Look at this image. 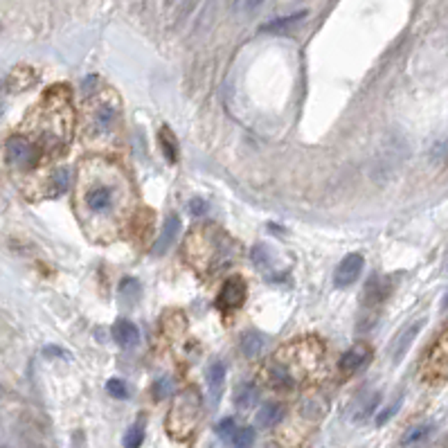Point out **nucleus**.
<instances>
[{
	"label": "nucleus",
	"mask_w": 448,
	"mask_h": 448,
	"mask_svg": "<svg viewBox=\"0 0 448 448\" xmlns=\"http://www.w3.org/2000/svg\"><path fill=\"white\" fill-rule=\"evenodd\" d=\"M169 390H171V383L167 378H160L158 383H156V399H163L165 394H169Z\"/></svg>",
	"instance_id": "obj_29"
},
{
	"label": "nucleus",
	"mask_w": 448,
	"mask_h": 448,
	"mask_svg": "<svg viewBox=\"0 0 448 448\" xmlns=\"http://www.w3.org/2000/svg\"><path fill=\"white\" fill-rule=\"evenodd\" d=\"M189 207H192V214H194V216H201V214L207 212V203L198 201V198H196V201H194L192 205H189Z\"/></svg>",
	"instance_id": "obj_30"
},
{
	"label": "nucleus",
	"mask_w": 448,
	"mask_h": 448,
	"mask_svg": "<svg viewBox=\"0 0 448 448\" xmlns=\"http://www.w3.org/2000/svg\"><path fill=\"white\" fill-rule=\"evenodd\" d=\"M381 401V394L378 392H371V394H365V397H360V401L354 410V419L356 422H365V419L374 413V408L378 406Z\"/></svg>",
	"instance_id": "obj_19"
},
{
	"label": "nucleus",
	"mask_w": 448,
	"mask_h": 448,
	"mask_svg": "<svg viewBox=\"0 0 448 448\" xmlns=\"http://www.w3.org/2000/svg\"><path fill=\"white\" fill-rule=\"evenodd\" d=\"M234 403L239 408H253L257 403V387L253 383L241 385L234 394Z\"/></svg>",
	"instance_id": "obj_20"
},
{
	"label": "nucleus",
	"mask_w": 448,
	"mask_h": 448,
	"mask_svg": "<svg viewBox=\"0 0 448 448\" xmlns=\"http://www.w3.org/2000/svg\"><path fill=\"white\" fill-rule=\"evenodd\" d=\"M120 295H122V298H127V295H129V304H131L133 300L140 298V284L136 280H124L122 286H120Z\"/></svg>",
	"instance_id": "obj_26"
},
{
	"label": "nucleus",
	"mask_w": 448,
	"mask_h": 448,
	"mask_svg": "<svg viewBox=\"0 0 448 448\" xmlns=\"http://www.w3.org/2000/svg\"><path fill=\"white\" fill-rule=\"evenodd\" d=\"M160 145H163V154H165V158L169 160L171 165H174L176 160H178V142H176L174 133H171V129H169V127H163V129H160Z\"/></svg>",
	"instance_id": "obj_18"
},
{
	"label": "nucleus",
	"mask_w": 448,
	"mask_h": 448,
	"mask_svg": "<svg viewBox=\"0 0 448 448\" xmlns=\"http://www.w3.org/2000/svg\"><path fill=\"white\" fill-rule=\"evenodd\" d=\"M230 442H232V448H253L255 431H253V428H241V431L234 433V437Z\"/></svg>",
	"instance_id": "obj_23"
},
{
	"label": "nucleus",
	"mask_w": 448,
	"mask_h": 448,
	"mask_svg": "<svg viewBox=\"0 0 448 448\" xmlns=\"http://www.w3.org/2000/svg\"><path fill=\"white\" fill-rule=\"evenodd\" d=\"M178 234H180V221H178V216L171 214V216L165 218V227H163V232H160L158 241H156V246H154V255L167 253L169 248H171V243L176 241Z\"/></svg>",
	"instance_id": "obj_12"
},
{
	"label": "nucleus",
	"mask_w": 448,
	"mask_h": 448,
	"mask_svg": "<svg viewBox=\"0 0 448 448\" xmlns=\"http://www.w3.org/2000/svg\"><path fill=\"white\" fill-rule=\"evenodd\" d=\"M369 356H371V354H369L367 345H354L349 351H345V356L340 358V363H338L340 374H342V376L356 374L358 369H363V367L367 365Z\"/></svg>",
	"instance_id": "obj_10"
},
{
	"label": "nucleus",
	"mask_w": 448,
	"mask_h": 448,
	"mask_svg": "<svg viewBox=\"0 0 448 448\" xmlns=\"http://www.w3.org/2000/svg\"><path fill=\"white\" fill-rule=\"evenodd\" d=\"M189 264L198 271H214L234 259L237 248L227 237L216 227H196L185 243Z\"/></svg>",
	"instance_id": "obj_5"
},
{
	"label": "nucleus",
	"mask_w": 448,
	"mask_h": 448,
	"mask_svg": "<svg viewBox=\"0 0 448 448\" xmlns=\"http://www.w3.org/2000/svg\"><path fill=\"white\" fill-rule=\"evenodd\" d=\"M446 371H448V336L444 331L424 360V376L431 381V383H435V381L446 378Z\"/></svg>",
	"instance_id": "obj_7"
},
{
	"label": "nucleus",
	"mask_w": 448,
	"mask_h": 448,
	"mask_svg": "<svg viewBox=\"0 0 448 448\" xmlns=\"http://www.w3.org/2000/svg\"><path fill=\"white\" fill-rule=\"evenodd\" d=\"M266 0H237V9L239 12H255V9H259Z\"/></svg>",
	"instance_id": "obj_27"
},
{
	"label": "nucleus",
	"mask_w": 448,
	"mask_h": 448,
	"mask_svg": "<svg viewBox=\"0 0 448 448\" xmlns=\"http://www.w3.org/2000/svg\"><path fill=\"white\" fill-rule=\"evenodd\" d=\"M142 442H145V426L142 424H133L127 433H124L122 446L124 448H140Z\"/></svg>",
	"instance_id": "obj_21"
},
{
	"label": "nucleus",
	"mask_w": 448,
	"mask_h": 448,
	"mask_svg": "<svg viewBox=\"0 0 448 448\" xmlns=\"http://www.w3.org/2000/svg\"><path fill=\"white\" fill-rule=\"evenodd\" d=\"M216 433H218V437H221V440L230 442L232 437H234V433H237V424H234V419L227 417V419H223V422H218Z\"/></svg>",
	"instance_id": "obj_25"
},
{
	"label": "nucleus",
	"mask_w": 448,
	"mask_h": 448,
	"mask_svg": "<svg viewBox=\"0 0 448 448\" xmlns=\"http://www.w3.org/2000/svg\"><path fill=\"white\" fill-rule=\"evenodd\" d=\"M106 392L115 399H127L129 397V387L122 378H111L106 383Z\"/></svg>",
	"instance_id": "obj_24"
},
{
	"label": "nucleus",
	"mask_w": 448,
	"mask_h": 448,
	"mask_svg": "<svg viewBox=\"0 0 448 448\" xmlns=\"http://www.w3.org/2000/svg\"><path fill=\"white\" fill-rule=\"evenodd\" d=\"M223 385H225V365L221 360H216V363L207 367V390H209V397H212L214 403L221 401Z\"/></svg>",
	"instance_id": "obj_11"
},
{
	"label": "nucleus",
	"mask_w": 448,
	"mask_h": 448,
	"mask_svg": "<svg viewBox=\"0 0 448 448\" xmlns=\"http://www.w3.org/2000/svg\"><path fill=\"white\" fill-rule=\"evenodd\" d=\"M363 264H365V259H363V255H360V253L347 255L345 259L338 264L336 273H333V284H336L338 289L351 286L360 278V273H363Z\"/></svg>",
	"instance_id": "obj_8"
},
{
	"label": "nucleus",
	"mask_w": 448,
	"mask_h": 448,
	"mask_svg": "<svg viewBox=\"0 0 448 448\" xmlns=\"http://www.w3.org/2000/svg\"><path fill=\"white\" fill-rule=\"evenodd\" d=\"M113 338H115V342L122 347H136L140 342V331L133 322L118 320L115 327H113Z\"/></svg>",
	"instance_id": "obj_14"
},
{
	"label": "nucleus",
	"mask_w": 448,
	"mask_h": 448,
	"mask_svg": "<svg viewBox=\"0 0 448 448\" xmlns=\"http://www.w3.org/2000/svg\"><path fill=\"white\" fill-rule=\"evenodd\" d=\"M30 133H21L34 147L36 156L43 160L59 158L74 131V111L70 106V97L63 88H54L47 93L41 106H36L30 118Z\"/></svg>",
	"instance_id": "obj_2"
},
{
	"label": "nucleus",
	"mask_w": 448,
	"mask_h": 448,
	"mask_svg": "<svg viewBox=\"0 0 448 448\" xmlns=\"http://www.w3.org/2000/svg\"><path fill=\"white\" fill-rule=\"evenodd\" d=\"M201 410H203L201 394L194 387L183 390L180 394H176L174 403H171L167 417V433L178 442L189 440L196 433L198 422H201Z\"/></svg>",
	"instance_id": "obj_6"
},
{
	"label": "nucleus",
	"mask_w": 448,
	"mask_h": 448,
	"mask_svg": "<svg viewBox=\"0 0 448 448\" xmlns=\"http://www.w3.org/2000/svg\"><path fill=\"white\" fill-rule=\"evenodd\" d=\"M262 349H264V338L259 336V333H255V331L243 333V336H241V351H243L246 358L259 356Z\"/></svg>",
	"instance_id": "obj_17"
},
{
	"label": "nucleus",
	"mask_w": 448,
	"mask_h": 448,
	"mask_svg": "<svg viewBox=\"0 0 448 448\" xmlns=\"http://www.w3.org/2000/svg\"><path fill=\"white\" fill-rule=\"evenodd\" d=\"M399 408H401V401H397V403H392V406H390V408H385V410H383V413H378V415H376V424H378V426H383V424L387 422V419H390V417H392V415L397 413V410H399Z\"/></svg>",
	"instance_id": "obj_28"
},
{
	"label": "nucleus",
	"mask_w": 448,
	"mask_h": 448,
	"mask_svg": "<svg viewBox=\"0 0 448 448\" xmlns=\"http://www.w3.org/2000/svg\"><path fill=\"white\" fill-rule=\"evenodd\" d=\"M122 129V106L113 90H102L83 106L81 136L88 147L109 149L118 145Z\"/></svg>",
	"instance_id": "obj_4"
},
{
	"label": "nucleus",
	"mask_w": 448,
	"mask_h": 448,
	"mask_svg": "<svg viewBox=\"0 0 448 448\" xmlns=\"http://www.w3.org/2000/svg\"><path fill=\"white\" fill-rule=\"evenodd\" d=\"M422 325H424V320L413 322V325H410L403 333H399V338L392 342V360H394V363H399V360L406 356V351L410 349V345H413L417 333L422 331Z\"/></svg>",
	"instance_id": "obj_13"
},
{
	"label": "nucleus",
	"mask_w": 448,
	"mask_h": 448,
	"mask_svg": "<svg viewBox=\"0 0 448 448\" xmlns=\"http://www.w3.org/2000/svg\"><path fill=\"white\" fill-rule=\"evenodd\" d=\"M433 433V426L431 424H424V426H417L413 431H408L406 437H403V446H413L417 442H424L428 435Z\"/></svg>",
	"instance_id": "obj_22"
},
{
	"label": "nucleus",
	"mask_w": 448,
	"mask_h": 448,
	"mask_svg": "<svg viewBox=\"0 0 448 448\" xmlns=\"http://www.w3.org/2000/svg\"><path fill=\"white\" fill-rule=\"evenodd\" d=\"M320 360H322V347L316 340L289 342V345H284L269 360V365L264 367V374L271 387L293 390L307 371L318 369Z\"/></svg>",
	"instance_id": "obj_3"
},
{
	"label": "nucleus",
	"mask_w": 448,
	"mask_h": 448,
	"mask_svg": "<svg viewBox=\"0 0 448 448\" xmlns=\"http://www.w3.org/2000/svg\"><path fill=\"white\" fill-rule=\"evenodd\" d=\"M74 212L93 241H115L133 216V187L111 160H83L74 178Z\"/></svg>",
	"instance_id": "obj_1"
},
{
	"label": "nucleus",
	"mask_w": 448,
	"mask_h": 448,
	"mask_svg": "<svg viewBox=\"0 0 448 448\" xmlns=\"http://www.w3.org/2000/svg\"><path fill=\"white\" fill-rule=\"evenodd\" d=\"M307 12H298V14H289V16H282V18H275V21L266 23L262 30L264 32H282V30H289V27H295L298 23L304 21Z\"/></svg>",
	"instance_id": "obj_16"
},
{
	"label": "nucleus",
	"mask_w": 448,
	"mask_h": 448,
	"mask_svg": "<svg viewBox=\"0 0 448 448\" xmlns=\"http://www.w3.org/2000/svg\"><path fill=\"white\" fill-rule=\"evenodd\" d=\"M284 417V406L282 403H266L257 413V426L259 428H271L275 424H280Z\"/></svg>",
	"instance_id": "obj_15"
},
{
	"label": "nucleus",
	"mask_w": 448,
	"mask_h": 448,
	"mask_svg": "<svg viewBox=\"0 0 448 448\" xmlns=\"http://www.w3.org/2000/svg\"><path fill=\"white\" fill-rule=\"evenodd\" d=\"M243 300H246V284H243V280L241 278H230V280H225V284L221 286V291H218L216 304L223 311H237L243 304Z\"/></svg>",
	"instance_id": "obj_9"
}]
</instances>
